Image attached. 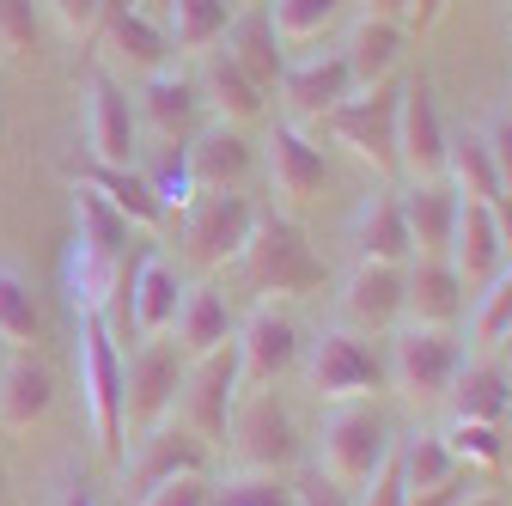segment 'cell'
I'll return each instance as SVG.
<instances>
[{"instance_id": "22", "label": "cell", "mask_w": 512, "mask_h": 506, "mask_svg": "<svg viewBox=\"0 0 512 506\" xmlns=\"http://www.w3.org/2000/svg\"><path fill=\"white\" fill-rule=\"evenodd\" d=\"M470 305V287L445 257H409L403 263V318L409 324H445L452 330Z\"/></svg>"}, {"instance_id": "12", "label": "cell", "mask_w": 512, "mask_h": 506, "mask_svg": "<svg viewBox=\"0 0 512 506\" xmlns=\"http://www.w3.org/2000/svg\"><path fill=\"white\" fill-rule=\"evenodd\" d=\"M232 397H238V360L232 348L220 354H202L183 366V385H177V403L171 415L202 439V446H220L226 439V415H232Z\"/></svg>"}, {"instance_id": "26", "label": "cell", "mask_w": 512, "mask_h": 506, "mask_svg": "<svg viewBox=\"0 0 512 506\" xmlns=\"http://www.w3.org/2000/svg\"><path fill=\"white\" fill-rule=\"evenodd\" d=\"M220 49H226L263 92H275V80H281V68H287V49H281V37H275V25H269V7H263V0L232 7Z\"/></svg>"}, {"instance_id": "17", "label": "cell", "mask_w": 512, "mask_h": 506, "mask_svg": "<svg viewBox=\"0 0 512 506\" xmlns=\"http://www.w3.org/2000/svg\"><path fill=\"white\" fill-rule=\"evenodd\" d=\"M263 165H269V189L287 202V208H299V202H311L317 189L330 183V159H324V147H317L299 122H275L269 129V141H263Z\"/></svg>"}, {"instance_id": "30", "label": "cell", "mask_w": 512, "mask_h": 506, "mask_svg": "<svg viewBox=\"0 0 512 506\" xmlns=\"http://www.w3.org/2000/svg\"><path fill=\"white\" fill-rule=\"evenodd\" d=\"M403 25L397 19H372L360 13L348 31H342V61H348V74L354 86H378V80H391L397 74V55H403Z\"/></svg>"}, {"instance_id": "59", "label": "cell", "mask_w": 512, "mask_h": 506, "mask_svg": "<svg viewBox=\"0 0 512 506\" xmlns=\"http://www.w3.org/2000/svg\"><path fill=\"white\" fill-rule=\"evenodd\" d=\"M0 506H7V494H0Z\"/></svg>"}, {"instance_id": "14", "label": "cell", "mask_w": 512, "mask_h": 506, "mask_svg": "<svg viewBox=\"0 0 512 506\" xmlns=\"http://www.w3.org/2000/svg\"><path fill=\"white\" fill-rule=\"evenodd\" d=\"M86 153L92 165H135L141 159V122L128 86L104 68L86 74Z\"/></svg>"}, {"instance_id": "50", "label": "cell", "mask_w": 512, "mask_h": 506, "mask_svg": "<svg viewBox=\"0 0 512 506\" xmlns=\"http://www.w3.org/2000/svg\"><path fill=\"white\" fill-rule=\"evenodd\" d=\"M439 13H445V0H409V7H403V31H433L439 25Z\"/></svg>"}, {"instance_id": "45", "label": "cell", "mask_w": 512, "mask_h": 506, "mask_svg": "<svg viewBox=\"0 0 512 506\" xmlns=\"http://www.w3.org/2000/svg\"><path fill=\"white\" fill-rule=\"evenodd\" d=\"M37 13H49L61 37L86 43V37H98V25H104V0H37Z\"/></svg>"}, {"instance_id": "36", "label": "cell", "mask_w": 512, "mask_h": 506, "mask_svg": "<svg viewBox=\"0 0 512 506\" xmlns=\"http://www.w3.org/2000/svg\"><path fill=\"white\" fill-rule=\"evenodd\" d=\"M439 177L452 183V196H458V202H494V196H500L494 153H488V141L470 135V129L445 141V171H439Z\"/></svg>"}, {"instance_id": "7", "label": "cell", "mask_w": 512, "mask_h": 506, "mask_svg": "<svg viewBox=\"0 0 512 506\" xmlns=\"http://www.w3.org/2000/svg\"><path fill=\"white\" fill-rule=\"evenodd\" d=\"M458 366H464V348H458V336L445 324H403L397 342H391V366H384V378L397 385L403 403H445Z\"/></svg>"}, {"instance_id": "31", "label": "cell", "mask_w": 512, "mask_h": 506, "mask_svg": "<svg viewBox=\"0 0 512 506\" xmlns=\"http://www.w3.org/2000/svg\"><path fill=\"white\" fill-rule=\"evenodd\" d=\"M80 183H92L98 196H104L128 226H135V232H153V226H165V220H171V214H165V202L153 196V183L141 177V165H92Z\"/></svg>"}, {"instance_id": "56", "label": "cell", "mask_w": 512, "mask_h": 506, "mask_svg": "<svg viewBox=\"0 0 512 506\" xmlns=\"http://www.w3.org/2000/svg\"><path fill=\"white\" fill-rule=\"evenodd\" d=\"M0 366H7V342H0Z\"/></svg>"}, {"instance_id": "1", "label": "cell", "mask_w": 512, "mask_h": 506, "mask_svg": "<svg viewBox=\"0 0 512 506\" xmlns=\"http://www.w3.org/2000/svg\"><path fill=\"white\" fill-rule=\"evenodd\" d=\"M256 299H293V293H317L324 287V263L311 257L305 232L287 220V214H256L238 257L226 263Z\"/></svg>"}, {"instance_id": "29", "label": "cell", "mask_w": 512, "mask_h": 506, "mask_svg": "<svg viewBox=\"0 0 512 506\" xmlns=\"http://www.w3.org/2000/svg\"><path fill=\"white\" fill-rule=\"evenodd\" d=\"M49 403H55L49 366H43L31 348L7 354V366H0V427H7V433H25V427H37V421L49 415Z\"/></svg>"}, {"instance_id": "27", "label": "cell", "mask_w": 512, "mask_h": 506, "mask_svg": "<svg viewBox=\"0 0 512 506\" xmlns=\"http://www.w3.org/2000/svg\"><path fill=\"white\" fill-rule=\"evenodd\" d=\"M232 305H226V293L220 287H183V299H177V318H171V342H177V354L183 360H202V354H220V348H232Z\"/></svg>"}, {"instance_id": "58", "label": "cell", "mask_w": 512, "mask_h": 506, "mask_svg": "<svg viewBox=\"0 0 512 506\" xmlns=\"http://www.w3.org/2000/svg\"><path fill=\"white\" fill-rule=\"evenodd\" d=\"M232 7H250V0H232Z\"/></svg>"}, {"instance_id": "52", "label": "cell", "mask_w": 512, "mask_h": 506, "mask_svg": "<svg viewBox=\"0 0 512 506\" xmlns=\"http://www.w3.org/2000/svg\"><path fill=\"white\" fill-rule=\"evenodd\" d=\"M55 506H92V494L74 482V488H61V500H55Z\"/></svg>"}, {"instance_id": "54", "label": "cell", "mask_w": 512, "mask_h": 506, "mask_svg": "<svg viewBox=\"0 0 512 506\" xmlns=\"http://www.w3.org/2000/svg\"><path fill=\"white\" fill-rule=\"evenodd\" d=\"M506 391H512V354H506Z\"/></svg>"}, {"instance_id": "5", "label": "cell", "mask_w": 512, "mask_h": 506, "mask_svg": "<svg viewBox=\"0 0 512 506\" xmlns=\"http://www.w3.org/2000/svg\"><path fill=\"white\" fill-rule=\"evenodd\" d=\"M80 318V348H74V366H80V403L92 415V439L98 452H122V348L110 342L98 311H74Z\"/></svg>"}, {"instance_id": "8", "label": "cell", "mask_w": 512, "mask_h": 506, "mask_svg": "<svg viewBox=\"0 0 512 506\" xmlns=\"http://www.w3.org/2000/svg\"><path fill=\"white\" fill-rule=\"evenodd\" d=\"M305 378H311V391L324 403H354V397H372V391L391 385V378H384V360L372 354V342L360 330H348V324L317 330V342L305 354Z\"/></svg>"}, {"instance_id": "46", "label": "cell", "mask_w": 512, "mask_h": 506, "mask_svg": "<svg viewBox=\"0 0 512 506\" xmlns=\"http://www.w3.org/2000/svg\"><path fill=\"white\" fill-rule=\"evenodd\" d=\"M208 470H189V476H165V482H153V488H141V500L135 506H208Z\"/></svg>"}, {"instance_id": "11", "label": "cell", "mask_w": 512, "mask_h": 506, "mask_svg": "<svg viewBox=\"0 0 512 506\" xmlns=\"http://www.w3.org/2000/svg\"><path fill=\"white\" fill-rule=\"evenodd\" d=\"M232 360H238V391H269L299 360V324L275 299H256V311L232 330Z\"/></svg>"}, {"instance_id": "34", "label": "cell", "mask_w": 512, "mask_h": 506, "mask_svg": "<svg viewBox=\"0 0 512 506\" xmlns=\"http://www.w3.org/2000/svg\"><path fill=\"white\" fill-rule=\"evenodd\" d=\"M263 7H269V25H275L281 49L287 55H305L311 43H324L348 19L354 0H263Z\"/></svg>"}, {"instance_id": "13", "label": "cell", "mask_w": 512, "mask_h": 506, "mask_svg": "<svg viewBox=\"0 0 512 506\" xmlns=\"http://www.w3.org/2000/svg\"><path fill=\"white\" fill-rule=\"evenodd\" d=\"M445 116L433 104V86L415 74V80H397V177L403 183H421V177H439L445 171Z\"/></svg>"}, {"instance_id": "15", "label": "cell", "mask_w": 512, "mask_h": 506, "mask_svg": "<svg viewBox=\"0 0 512 506\" xmlns=\"http://www.w3.org/2000/svg\"><path fill=\"white\" fill-rule=\"evenodd\" d=\"M275 92H281V104H287V122L311 129V122H324V116L354 92V74H348L342 49H305V55H287Z\"/></svg>"}, {"instance_id": "47", "label": "cell", "mask_w": 512, "mask_h": 506, "mask_svg": "<svg viewBox=\"0 0 512 506\" xmlns=\"http://www.w3.org/2000/svg\"><path fill=\"white\" fill-rule=\"evenodd\" d=\"M488 153H494V177H500V196L494 202H512V116H494L482 129Z\"/></svg>"}, {"instance_id": "57", "label": "cell", "mask_w": 512, "mask_h": 506, "mask_svg": "<svg viewBox=\"0 0 512 506\" xmlns=\"http://www.w3.org/2000/svg\"><path fill=\"white\" fill-rule=\"evenodd\" d=\"M147 13H159V0H147Z\"/></svg>"}, {"instance_id": "55", "label": "cell", "mask_w": 512, "mask_h": 506, "mask_svg": "<svg viewBox=\"0 0 512 506\" xmlns=\"http://www.w3.org/2000/svg\"><path fill=\"white\" fill-rule=\"evenodd\" d=\"M500 348H506V354H512V330H506V342H500Z\"/></svg>"}, {"instance_id": "40", "label": "cell", "mask_w": 512, "mask_h": 506, "mask_svg": "<svg viewBox=\"0 0 512 506\" xmlns=\"http://www.w3.org/2000/svg\"><path fill=\"white\" fill-rule=\"evenodd\" d=\"M439 439H445V452H452L464 470H494L506 458L500 421H464V415H452V421L439 427Z\"/></svg>"}, {"instance_id": "2", "label": "cell", "mask_w": 512, "mask_h": 506, "mask_svg": "<svg viewBox=\"0 0 512 506\" xmlns=\"http://www.w3.org/2000/svg\"><path fill=\"white\" fill-rule=\"evenodd\" d=\"M128 226L92 183H74V269H68V287H74V311H98L116 269L128 263Z\"/></svg>"}, {"instance_id": "24", "label": "cell", "mask_w": 512, "mask_h": 506, "mask_svg": "<svg viewBox=\"0 0 512 506\" xmlns=\"http://www.w3.org/2000/svg\"><path fill=\"white\" fill-rule=\"evenodd\" d=\"M183 165H189V183H196V196L202 189H238L256 165L244 129H232V122H208V129H196L183 141Z\"/></svg>"}, {"instance_id": "44", "label": "cell", "mask_w": 512, "mask_h": 506, "mask_svg": "<svg viewBox=\"0 0 512 506\" xmlns=\"http://www.w3.org/2000/svg\"><path fill=\"white\" fill-rule=\"evenodd\" d=\"M403 500H409V482H403V458H397V439H391V452L354 488V506H403Z\"/></svg>"}, {"instance_id": "19", "label": "cell", "mask_w": 512, "mask_h": 506, "mask_svg": "<svg viewBox=\"0 0 512 506\" xmlns=\"http://www.w3.org/2000/svg\"><path fill=\"white\" fill-rule=\"evenodd\" d=\"M189 470H208V446L189 433L177 415L153 421L147 433H135V458H122L128 488H153L165 476H189Z\"/></svg>"}, {"instance_id": "21", "label": "cell", "mask_w": 512, "mask_h": 506, "mask_svg": "<svg viewBox=\"0 0 512 506\" xmlns=\"http://www.w3.org/2000/svg\"><path fill=\"white\" fill-rule=\"evenodd\" d=\"M445 263L458 269V281L476 293L488 275H500L512 257H506V238H500V220L488 202H458V220H452V244H445Z\"/></svg>"}, {"instance_id": "25", "label": "cell", "mask_w": 512, "mask_h": 506, "mask_svg": "<svg viewBox=\"0 0 512 506\" xmlns=\"http://www.w3.org/2000/svg\"><path fill=\"white\" fill-rule=\"evenodd\" d=\"M397 208H403V232H409V257H445L452 244V220H458V196L445 177H421L397 189Z\"/></svg>"}, {"instance_id": "18", "label": "cell", "mask_w": 512, "mask_h": 506, "mask_svg": "<svg viewBox=\"0 0 512 506\" xmlns=\"http://www.w3.org/2000/svg\"><path fill=\"white\" fill-rule=\"evenodd\" d=\"M196 92H202V110H214V122H232V129H250V122H263L269 116V92L256 86L238 61L214 43L196 55Z\"/></svg>"}, {"instance_id": "53", "label": "cell", "mask_w": 512, "mask_h": 506, "mask_svg": "<svg viewBox=\"0 0 512 506\" xmlns=\"http://www.w3.org/2000/svg\"><path fill=\"white\" fill-rule=\"evenodd\" d=\"M135 7H147V0H104V19L110 13H135Z\"/></svg>"}, {"instance_id": "43", "label": "cell", "mask_w": 512, "mask_h": 506, "mask_svg": "<svg viewBox=\"0 0 512 506\" xmlns=\"http://www.w3.org/2000/svg\"><path fill=\"white\" fill-rule=\"evenodd\" d=\"M37 37H43L37 0H0V55H7V61H31Z\"/></svg>"}, {"instance_id": "39", "label": "cell", "mask_w": 512, "mask_h": 506, "mask_svg": "<svg viewBox=\"0 0 512 506\" xmlns=\"http://www.w3.org/2000/svg\"><path fill=\"white\" fill-rule=\"evenodd\" d=\"M135 165H141V177L153 183V196L165 202L171 220H177L189 202H196V183H189V165H183V141H159L153 159H135Z\"/></svg>"}, {"instance_id": "23", "label": "cell", "mask_w": 512, "mask_h": 506, "mask_svg": "<svg viewBox=\"0 0 512 506\" xmlns=\"http://www.w3.org/2000/svg\"><path fill=\"white\" fill-rule=\"evenodd\" d=\"M342 318L360 336L403 324V269L397 263H354L342 281Z\"/></svg>"}, {"instance_id": "41", "label": "cell", "mask_w": 512, "mask_h": 506, "mask_svg": "<svg viewBox=\"0 0 512 506\" xmlns=\"http://www.w3.org/2000/svg\"><path fill=\"white\" fill-rule=\"evenodd\" d=\"M397 458H403V482H409V494H415V488H433V482H445V476L458 470V458L445 452V439H439V433L397 439Z\"/></svg>"}, {"instance_id": "28", "label": "cell", "mask_w": 512, "mask_h": 506, "mask_svg": "<svg viewBox=\"0 0 512 506\" xmlns=\"http://www.w3.org/2000/svg\"><path fill=\"white\" fill-rule=\"evenodd\" d=\"M177 299H183V281H177V269L159 257V250L135 257V275H128V324H135V336H141V342L171 330Z\"/></svg>"}, {"instance_id": "48", "label": "cell", "mask_w": 512, "mask_h": 506, "mask_svg": "<svg viewBox=\"0 0 512 506\" xmlns=\"http://www.w3.org/2000/svg\"><path fill=\"white\" fill-rule=\"evenodd\" d=\"M470 488H476V470H464V464H458V470L445 476V482H433V488H415L403 506H458Z\"/></svg>"}, {"instance_id": "4", "label": "cell", "mask_w": 512, "mask_h": 506, "mask_svg": "<svg viewBox=\"0 0 512 506\" xmlns=\"http://www.w3.org/2000/svg\"><path fill=\"white\" fill-rule=\"evenodd\" d=\"M317 129L336 147H348L360 165H372L378 177H397V80L354 86Z\"/></svg>"}, {"instance_id": "38", "label": "cell", "mask_w": 512, "mask_h": 506, "mask_svg": "<svg viewBox=\"0 0 512 506\" xmlns=\"http://www.w3.org/2000/svg\"><path fill=\"white\" fill-rule=\"evenodd\" d=\"M506 330H512V263L470 293V342L476 348H500Z\"/></svg>"}, {"instance_id": "32", "label": "cell", "mask_w": 512, "mask_h": 506, "mask_svg": "<svg viewBox=\"0 0 512 506\" xmlns=\"http://www.w3.org/2000/svg\"><path fill=\"white\" fill-rule=\"evenodd\" d=\"M354 250L360 263H409V232H403V208H397V189H378V196L360 202L354 214Z\"/></svg>"}, {"instance_id": "9", "label": "cell", "mask_w": 512, "mask_h": 506, "mask_svg": "<svg viewBox=\"0 0 512 506\" xmlns=\"http://www.w3.org/2000/svg\"><path fill=\"white\" fill-rule=\"evenodd\" d=\"M183 354L171 336H147L135 360H122V433H147L153 421L171 415L177 385H183Z\"/></svg>"}, {"instance_id": "3", "label": "cell", "mask_w": 512, "mask_h": 506, "mask_svg": "<svg viewBox=\"0 0 512 506\" xmlns=\"http://www.w3.org/2000/svg\"><path fill=\"white\" fill-rule=\"evenodd\" d=\"M220 446L232 452V470L281 476V470L299 458V433H293V415H287V403H281L275 391H238Z\"/></svg>"}, {"instance_id": "37", "label": "cell", "mask_w": 512, "mask_h": 506, "mask_svg": "<svg viewBox=\"0 0 512 506\" xmlns=\"http://www.w3.org/2000/svg\"><path fill=\"white\" fill-rule=\"evenodd\" d=\"M37 336H43V311H37L31 281L13 263H0V342H7V348H31Z\"/></svg>"}, {"instance_id": "35", "label": "cell", "mask_w": 512, "mask_h": 506, "mask_svg": "<svg viewBox=\"0 0 512 506\" xmlns=\"http://www.w3.org/2000/svg\"><path fill=\"white\" fill-rule=\"evenodd\" d=\"M232 0H159V25L171 37V55H202L226 37Z\"/></svg>"}, {"instance_id": "16", "label": "cell", "mask_w": 512, "mask_h": 506, "mask_svg": "<svg viewBox=\"0 0 512 506\" xmlns=\"http://www.w3.org/2000/svg\"><path fill=\"white\" fill-rule=\"evenodd\" d=\"M98 68L116 74V80H147L159 68H171V37L159 25V13L135 7V13H110L98 25Z\"/></svg>"}, {"instance_id": "33", "label": "cell", "mask_w": 512, "mask_h": 506, "mask_svg": "<svg viewBox=\"0 0 512 506\" xmlns=\"http://www.w3.org/2000/svg\"><path fill=\"white\" fill-rule=\"evenodd\" d=\"M452 415L464 421H506L512 415V391H506V360H464L452 391H445Z\"/></svg>"}, {"instance_id": "6", "label": "cell", "mask_w": 512, "mask_h": 506, "mask_svg": "<svg viewBox=\"0 0 512 506\" xmlns=\"http://www.w3.org/2000/svg\"><path fill=\"white\" fill-rule=\"evenodd\" d=\"M384 452H391V433H384V421L366 397L330 403L324 427H317V476H330L342 494H354Z\"/></svg>"}, {"instance_id": "49", "label": "cell", "mask_w": 512, "mask_h": 506, "mask_svg": "<svg viewBox=\"0 0 512 506\" xmlns=\"http://www.w3.org/2000/svg\"><path fill=\"white\" fill-rule=\"evenodd\" d=\"M293 506H354V494H342L330 476H305L293 482Z\"/></svg>"}, {"instance_id": "42", "label": "cell", "mask_w": 512, "mask_h": 506, "mask_svg": "<svg viewBox=\"0 0 512 506\" xmlns=\"http://www.w3.org/2000/svg\"><path fill=\"white\" fill-rule=\"evenodd\" d=\"M208 506H293V482L263 476V470H232L226 488L208 494Z\"/></svg>"}, {"instance_id": "51", "label": "cell", "mask_w": 512, "mask_h": 506, "mask_svg": "<svg viewBox=\"0 0 512 506\" xmlns=\"http://www.w3.org/2000/svg\"><path fill=\"white\" fill-rule=\"evenodd\" d=\"M458 506H500V494H494V488H470Z\"/></svg>"}, {"instance_id": "10", "label": "cell", "mask_w": 512, "mask_h": 506, "mask_svg": "<svg viewBox=\"0 0 512 506\" xmlns=\"http://www.w3.org/2000/svg\"><path fill=\"white\" fill-rule=\"evenodd\" d=\"M250 220H256V208L238 196V189H202V196L177 214L183 257L196 263V269H226V263L238 257Z\"/></svg>"}, {"instance_id": "20", "label": "cell", "mask_w": 512, "mask_h": 506, "mask_svg": "<svg viewBox=\"0 0 512 506\" xmlns=\"http://www.w3.org/2000/svg\"><path fill=\"white\" fill-rule=\"evenodd\" d=\"M196 116H202V92H196V80H189L183 68H159V74L141 80V92H135L141 135H153V141H189V135H196Z\"/></svg>"}]
</instances>
